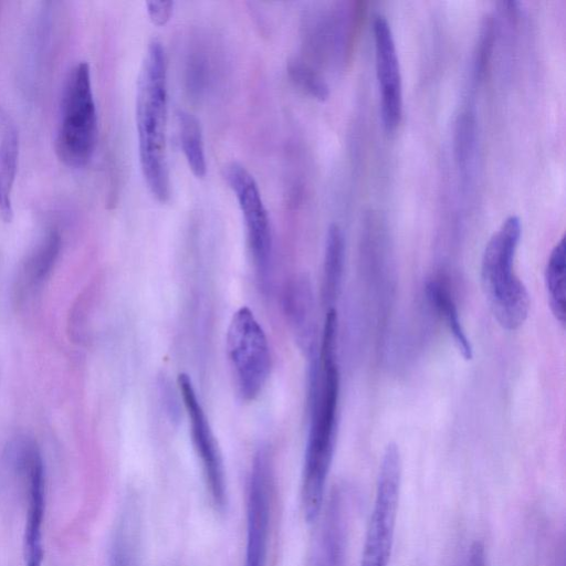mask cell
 Wrapping results in <instances>:
<instances>
[{
    "mask_svg": "<svg viewBox=\"0 0 566 566\" xmlns=\"http://www.w3.org/2000/svg\"><path fill=\"white\" fill-rule=\"evenodd\" d=\"M272 461L265 448L253 457L247 503L244 566H265L271 516Z\"/></svg>",
    "mask_w": 566,
    "mask_h": 566,
    "instance_id": "9c48e42d",
    "label": "cell"
},
{
    "mask_svg": "<svg viewBox=\"0 0 566 566\" xmlns=\"http://www.w3.org/2000/svg\"><path fill=\"white\" fill-rule=\"evenodd\" d=\"M227 352L239 395L245 401L254 400L268 380L271 355L265 333L249 307L232 315Z\"/></svg>",
    "mask_w": 566,
    "mask_h": 566,
    "instance_id": "8992f818",
    "label": "cell"
},
{
    "mask_svg": "<svg viewBox=\"0 0 566 566\" xmlns=\"http://www.w3.org/2000/svg\"><path fill=\"white\" fill-rule=\"evenodd\" d=\"M61 250V235L50 229L40 239L25 263V274L31 285L42 283L54 266Z\"/></svg>",
    "mask_w": 566,
    "mask_h": 566,
    "instance_id": "ac0fdd59",
    "label": "cell"
},
{
    "mask_svg": "<svg viewBox=\"0 0 566 566\" xmlns=\"http://www.w3.org/2000/svg\"><path fill=\"white\" fill-rule=\"evenodd\" d=\"M167 65L163 44L151 40L137 81L136 128L142 174L159 202L170 197L166 148Z\"/></svg>",
    "mask_w": 566,
    "mask_h": 566,
    "instance_id": "7a4b0ae2",
    "label": "cell"
},
{
    "mask_svg": "<svg viewBox=\"0 0 566 566\" xmlns=\"http://www.w3.org/2000/svg\"><path fill=\"white\" fill-rule=\"evenodd\" d=\"M17 467L28 489L25 527L27 566H41L42 523L44 515V468L41 453L33 440L22 439L14 448Z\"/></svg>",
    "mask_w": 566,
    "mask_h": 566,
    "instance_id": "30bf717a",
    "label": "cell"
},
{
    "mask_svg": "<svg viewBox=\"0 0 566 566\" xmlns=\"http://www.w3.org/2000/svg\"><path fill=\"white\" fill-rule=\"evenodd\" d=\"M545 286L555 319L565 325L566 317V243L563 237L553 248L545 268Z\"/></svg>",
    "mask_w": 566,
    "mask_h": 566,
    "instance_id": "2e32d148",
    "label": "cell"
},
{
    "mask_svg": "<svg viewBox=\"0 0 566 566\" xmlns=\"http://www.w3.org/2000/svg\"><path fill=\"white\" fill-rule=\"evenodd\" d=\"M345 243L342 229L338 224L332 223L326 233L324 263H323V283L322 298L328 308H332L339 295L343 268H344Z\"/></svg>",
    "mask_w": 566,
    "mask_h": 566,
    "instance_id": "5bb4252c",
    "label": "cell"
},
{
    "mask_svg": "<svg viewBox=\"0 0 566 566\" xmlns=\"http://www.w3.org/2000/svg\"><path fill=\"white\" fill-rule=\"evenodd\" d=\"M146 7L150 21L158 27L165 25L170 20L174 11L172 1H148Z\"/></svg>",
    "mask_w": 566,
    "mask_h": 566,
    "instance_id": "44dd1931",
    "label": "cell"
},
{
    "mask_svg": "<svg viewBox=\"0 0 566 566\" xmlns=\"http://www.w3.org/2000/svg\"><path fill=\"white\" fill-rule=\"evenodd\" d=\"M468 566H486L485 552L482 543L475 542L470 547Z\"/></svg>",
    "mask_w": 566,
    "mask_h": 566,
    "instance_id": "7402d4cb",
    "label": "cell"
},
{
    "mask_svg": "<svg viewBox=\"0 0 566 566\" xmlns=\"http://www.w3.org/2000/svg\"><path fill=\"white\" fill-rule=\"evenodd\" d=\"M522 226L507 217L485 245L481 261V283L496 322L506 331L517 329L526 319L530 295L514 272Z\"/></svg>",
    "mask_w": 566,
    "mask_h": 566,
    "instance_id": "3957f363",
    "label": "cell"
},
{
    "mask_svg": "<svg viewBox=\"0 0 566 566\" xmlns=\"http://www.w3.org/2000/svg\"><path fill=\"white\" fill-rule=\"evenodd\" d=\"M177 117L180 145L189 169L195 177L203 178L207 161L200 123L193 114L186 111H179Z\"/></svg>",
    "mask_w": 566,
    "mask_h": 566,
    "instance_id": "e0dca14e",
    "label": "cell"
},
{
    "mask_svg": "<svg viewBox=\"0 0 566 566\" xmlns=\"http://www.w3.org/2000/svg\"><path fill=\"white\" fill-rule=\"evenodd\" d=\"M376 73L380 91L381 119L387 130L398 127L402 117V85L396 44L385 17L373 23Z\"/></svg>",
    "mask_w": 566,
    "mask_h": 566,
    "instance_id": "8fae6325",
    "label": "cell"
},
{
    "mask_svg": "<svg viewBox=\"0 0 566 566\" xmlns=\"http://www.w3.org/2000/svg\"><path fill=\"white\" fill-rule=\"evenodd\" d=\"M287 72L294 84L311 97L317 101H325L328 97L327 84L306 64L300 61L290 62Z\"/></svg>",
    "mask_w": 566,
    "mask_h": 566,
    "instance_id": "ffe728a7",
    "label": "cell"
},
{
    "mask_svg": "<svg viewBox=\"0 0 566 566\" xmlns=\"http://www.w3.org/2000/svg\"><path fill=\"white\" fill-rule=\"evenodd\" d=\"M336 345L337 313L329 308L319 353L314 357L310 373V426L302 473V504L308 523L321 512L336 442L339 398Z\"/></svg>",
    "mask_w": 566,
    "mask_h": 566,
    "instance_id": "6da1fadb",
    "label": "cell"
},
{
    "mask_svg": "<svg viewBox=\"0 0 566 566\" xmlns=\"http://www.w3.org/2000/svg\"><path fill=\"white\" fill-rule=\"evenodd\" d=\"M349 501V494L343 485L333 490L311 566L342 565L348 531Z\"/></svg>",
    "mask_w": 566,
    "mask_h": 566,
    "instance_id": "7c38bea8",
    "label": "cell"
},
{
    "mask_svg": "<svg viewBox=\"0 0 566 566\" xmlns=\"http://www.w3.org/2000/svg\"><path fill=\"white\" fill-rule=\"evenodd\" d=\"M54 138L57 159L69 168L86 166L95 151L98 126L90 65L77 62L63 85Z\"/></svg>",
    "mask_w": 566,
    "mask_h": 566,
    "instance_id": "277c9868",
    "label": "cell"
},
{
    "mask_svg": "<svg viewBox=\"0 0 566 566\" xmlns=\"http://www.w3.org/2000/svg\"><path fill=\"white\" fill-rule=\"evenodd\" d=\"M178 386L189 419L191 440L202 465L212 505L218 513L223 514L228 510L229 500L220 449L190 377L187 374H180Z\"/></svg>",
    "mask_w": 566,
    "mask_h": 566,
    "instance_id": "ba28073f",
    "label": "cell"
},
{
    "mask_svg": "<svg viewBox=\"0 0 566 566\" xmlns=\"http://www.w3.org/2000/svg\"><path fill=\"white\" fill-rule=\"evenodd\" d=\"M426 294L431 306L444 319L446 325L459 353L465 360L473 357L471 343L461 324L458 308L449 291L437 281H430L426 285Z\"/></svg>",
    "mask_w": 566,
    "mask_h": 566,
    "instance_id": "9a60e30c",
    "label": "cell"
},
{
    "mask_svg": "<svg viewBox=\"0 0 566 566\" xmlns=\"http://www.w3.org/2000/svg\"><path fill=\"white\" fill-rule=\"evenodd\" d=\"M285 307L292 324L303 339L308 338L311 331L312 294L304 280L295 281L285 295Z\"/></svg>",
    "mask_w": 566,
    "mask_h": 566,
    "instance_id": "d6986e66",
    "label": "cell"
},
{
    "mask_svg": "<svg viewBox=\"0 0 566 566\" xmlns=\"http://www.w3.org/2000/svg\"><path fill=\"white\" fill-rule=\"evenodd\" d=\"M223 176L243 216L248 247L260 284L268 286L272 260V232L268 211L253 176L239 163L224 167Z\"/></svg>",
    "mask_w": 566,
    "mask_h": 566,
    "instance_id": "52a82bcc",
    "label": "cell"
},
{
    "mask_svg": "<svg viewBox=\"0 0 566 566\" xmlns=\"http://www.w3.org/2000/svg\"><path fill=\"white\" fill-rule=\"evenodd\" d=\"M401 457L390 442L382 453L360 566H388L394 544L401 485Z\"/></svg>",
    "mask_w": 566,
    "mask_h": 566,
    "instance_id": "5b68a950",
    "label": "cell"
},
{
    "mask_svg": "<svg viewBox=\"0 0 566 566\" xmlns=\"http://www.w3.org/2000/svg\"><path fill=\"white\" fill-rule=\"evenodd\" d=\"M19 160V133L15 125L6 119L0 137V218L10 222L13 218L12 189Z\"/></svg>",
    "mask_w": 566,
    "mask_h": 566,
    "instance_id": "4fadbf2b",
    "label": "cell"
}]
</instances>
